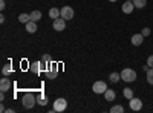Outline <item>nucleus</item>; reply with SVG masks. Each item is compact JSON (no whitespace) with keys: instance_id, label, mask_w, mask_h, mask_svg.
<instances>
[{"instance_id":"f257e3e1","label":"nucleus","mask_w":153,"mask_h":113,"mask_svg":"<svg viewBox=\"0 0 153 113\" xmlns=\"http://www.w3.org/2000/svg\"><path fill=\"white\" fill-rule=\"evenodd\" d=\"M136 70H133V69H130V67H126V69H123L121 70V80L123 81H126V83H133V81H136Z\"/></svg>"},{"instance_id":"f03ea898","label":"nucleus","mask_w":153,"mask_h":113,"mask_svg":"<svg viewBox=\"0 0 153 113\" xmlns=\"http://www.w3.org/2000/svg\"><path fill=\"white\" fill-rule=\"evenodd\" d=\"M35 103H37V96L34 93H25L22 96V104L25 109H32Z\"/></svg>"},{"instance_id":"7ed1b4c3","label":"nucleus","mask_w":153,"mask_h":113,"mask_svg":"<svg viewBox=\"0 0 153 113\" xmlns=\"http://www.w3.org/2000/svg\"><path fill=\"white\" fill-rule=\"evenodd\" d=\"M92 90L97 95H104V92L107 90V84L104 81H95L94 86H92Z\"/></svg>"},{"instance_id":"20e7f679","label":"nucleus","mask_w":153,"mask_h":113,"mask_svg":"<svg viewBox=\"0 0 153 113\" xmlns=\"http://www.w3.org/2000/svg\"><path fill=\"white\" fill-rule=\"evenodd\" d=\"M68 109V101L65 98H57L54 101V112H65Z\"/></svg>"},{"instance_id":"39448f33","label":"nucleus","mask_w":153,"mask_h":113,"mask_svg":"<svg viewBox=\"0 0 153 113\" xmlns=\"http://www.w3.org/2000/svg\"><path fill=\"white\" fill-rule=\"evenodd\" d=\"M52 28H54L55 31H58V32L65 31V29H66V20L63 18V17H58V18H55V20L52 21Z\"/></svg>"},{"instance_id":"423d86ee","label":"nucleus","mask_w":153,"mask_h":113,"mask_svg":"<svg viewBox=\"0 0 153 113\" xmlns=\"http://www.w3.org/2000/svg\"><path fill=\"white\" fill-rule=\"evenodd\" d=\"M74 14H75V12H74V9L71 6H63L61 8V17L65 18L66 21L68 20H72L74 18Z\"/></svg>"},{"instance_id":"0eeeda50","label":"nucleus","mask_w":153,"mask_h":113,"mask_svg":"<svg viewBox=\"0 0 153 113\" xmlns=\"http://www.w3.org/2000/svg\"><path fill=\"white\" fill-rule=\"evenodd\" d=\"M129 106H130V109L133 110V112H139V110H141L143 109V101H141V99H139V98H132V99H129Z\"/></svg>"},{"instance_id":"6e6552de","label":"nucleus","mask_w":153,"mask_h":113,"mask_svg":"<svg viewBox=\"0 0 153 113\" xmlns=\"http://www.w3.org/2000/svg\"><path fill=\"white\" fill-rule=\"evenodd\" d=\"M144 38H146V37H144L143 34H133L132 38H130V41H132L133 46H141V44L144 43Z\"/></svg>"},{"instance_id":"1a4fd4ad","label":"nucleus","mask_w":153,"mask_h":113,"mask_svg":"<svg viewBox=\"0 0 153 113\" xmlns=\"http://www.w3.org/2000/svg\"><path fill=\"white\" fill-rule=\"evenodd\" d=\"M133 9H135L133 2H127V0H126V2L123 3V6H121V11L124 12V14H132Z\"/></svg>"},{"instance_id":"9d476101","label":"nucleus","mask_w":153,"mask_h":113,"mask_svg":"<svg viewBox=\"0 0 153 113\" xmlns=\"http://www.w3.org/2000/svg\"><path fill=\"white\" fill-rule=\"evenodd\" d=\"M11 87H12V83L9 81V78H2V80H0V90H2V92L11 90Z\"/></svg>"},{"instance_id":"9b49d317","label":"nucleus","mask_w":153,"mask_h":113,"mask_svg":"<svg viewBox=\"0 0 153 113\" xmlns=\"http://www.w3.org/2000/svg\"><path fill=\"white\" fill-rule=\"evenodd\" d=\"M31 72L35 73V75H38L40 72H43V63H42V61H35V63H32V64H31Z\"/></svg>"},{"instance_id":"f8f14e48","label":"nucleus","mask_w":153,"mask_h":113,"mask_svg":"<svg viewBox=\"0 0 153 113\" xmlns=\"http://www.w3.org/2000/svg\"><path fill=\"white\" fill-rule=\"evenodd\" d=\"M25 26H26V31L29 32V34H35L37 32V21H32V20H29L26 24H25Z\"/></svg>"},{"instance_id":"ddd939ff","label":"nucleus","mask_w":153,"mask_h":113,"mask_svg":"<svg viewBox=\"0 0 153 113\" xmlns=\"http://www.w3.org/2000/svg\"><path fill=\"white\" fill-rule=\"evenodd\" d=\"M104 98H106L107 103H112V101H115V98H117V93H115V90H112V89H107L104 92Z\"/></svg>"},{"instance_id":"4468645a","label":"nucleus","mask_w":153,"mask_h":113,"mask_svg":"<svg viewBox=\"0 0 153 113\" xmlns=\"http://www.w3.org/2000/svg\"><path fill=\"white\" fill-rule=\"evenodd\" d=\"M49 17L52 18V20L61 17V9H58V8H51V9H49Z\"/></svg>"},{"instance_id":"2eb2a0df","label":"nucleus","mask_w":153,"mask_h":113,"mask_svg":"<svg viewBox=\"0 0 153 113\" xmlns=\"http://www.w3.org/2000/svg\"><path fill=\"white\" fill-rule=\"evenodd\" d=\"M37 104H40V106H46L48 104V96H45L43 92L37 95Z\"/></svg>"},{"instance_id":"dca6fc26","label":"nucleus","mask_w":153,"mask_h":113,"mask_svg":"<svg viewBox=\"0 0 153 113\" xmlns=\"http://www.w3.org/2000/svg\"><path fill=\"white\" fill-rule=\"evenodd\" d=\"M109 80H110V83H118L120 80H121V73H118V72H112L110 75H109Z\"/></svg>"},{"instance_id":"f3484780","label":"nucleus","mask_w":153,"mask_h":113,"mask_svg":"<svg viewBox=\"0 0 153 113\" xmlns=\"http://www.w3.org/2000/svg\"><path fill=\"white\" fill-rule=\"evenodd\" d=\"M29 16H31V20H32V21H38V20L42 18V11L35 9V11H32V12H31Z\"/></svg>"},{"instance_id":"a211bd4d","label":"nucleus","mask_w":153,"mask_h":113,"mask_svg":"<svg viewBox=\"0 0 153 113\" xmlns=\"http://www.w3.org/2000/svg\"><path fill=\"white\" fill-rule=\"evenodd\" d=\"M133 5L136 9H144L147 5V0H133Z\"/></svg>"},{"instance_id":"6ab92c4d","label":"nucleus","mask_w":153,"mask_h":113,"mask_svg":"<svg viewBox=\"0 0 153 113\" xmlns=\"http://www.w3.org/2000/svg\"><path fill=\"white\" fill-rule=\"evenodd\" d=\"M29 20H31V16L26 14V12H22V14L19 16V21H20V23H25V24H26Z\"/></svg>"},{"instance_id":"aec40b11","label":"nucleus","mask_w":153,"mask_h":113,"mask_svg":"<svg viewBox=\"0 0 153 113\" xmlns=\"http://www.w3.org/2000/svg\"><path fill=\"white\" fill-rule=\"evenodd\" d=\"M123 95H124V98H127V99H132V98H133V90L130 89V87H126V89L123 90Z\"/></svg>"},{"instance_id":"412c9836","label":"nucleus","mask_w":153,"mask_h":113,"mask_svg":"<svg viewBox=\"0 0 153 113\" xmlns=\"http://www.w3.org/2000/svg\"><path fill=\"white\" fill-rule=\"evenodd\" d=\"M45 73H46V78L49 80H55L58 77V72H54V70H46Z\"/></svg>"},{"instance_id":"4be33fe9","label":"nucleus","mask_w":153,"mask_h":113,"mask_svg":"<svg viewBox=\"0 0 153 113\" xmlns=\"http://www.w3.org/2000/svg\"><path fill=\"white\" fill-rule=\"evenodd\" d=\"M146 75H147V83L153 86V67H150V69L146 72Z\"/></svg>"},{"instance_id":"5701e85b","label":"nucleus","mask_w":153,"mask_h":113,"mask_svg":"<svg viewBox=\"0 0 153 113\" xmlns=\"http://www.w3.org/2000/svg\"><path fill=\"white\" fill-rule=\"evenodd\" d=\"M110 112L112 113H124V107L120 104V106H113L112 109H110Z\"/></svg>"},{"instance_id":"b1692460","label":"nucleus","mask_w":153,"mask_h":113,"mask_svg":"<svg viewBox=\"0 0 153 113\" xmlns=\"http://www.w3.org/2000/svg\"><path fill=\"white\" fill-rule=\"evenodd\" d=\"M12 72V67H11V64H6V66H3V69H2V73H3V77H8V75Z\"/></svg>"},{"instance_id":"393cba45","label":"nucleus","mask_w":153,"mask_h":113,"mask_svg":"<svg viewBox=\"0 0 153 113\" xmlns=\"http://www.w3.org/2000/svg\"><path fill=\"white\" fill-rule=\"evenodd\" d=\"M42 63H45V64H49L51 61H52V57H51L49 54H45L43 57H42V60H40Z\"/></svg>"},{"instance_id":"a878e982","label":"nucleus","mask_w":153,"mask_h":113,"mask_svg":"<svg viewBox=\"0 0 153 113\" xmlns=\"http://www.w3.org/2000/svg\"><path fill=\"white\" fill-rule=\"evenodd\" d=\"M141 34H143L144 37H149V35L152 34V31H150V28H144V29L141 31Z\"/></svg>"},{"instance_id":"bb28decb","label":"nucleus","mask_w":153,"mask_h":113,"mask_svg":"<svg viewBox=\"0 0 153 113\" xmlns=\"http://www.w3.org/2000/svg\"><path fill=\"white\" fill-rule=\"evenodd\" d=\"M147 64H149L150 67H153V55H149V57H147Z\"/></svg>"},{"instance_id":"cd10ccee","label":"nucleus","mask_w":153,"mask_h":113,"mask_svg":"<svg viewBox=\"0 0 153 113\" xmlns=\"http://www.w3.org/2000/svg\"><path fill=\"white\" fill-rule=\"evenodd\" d=\"M6 5H5V0H0V9H5Z\"/></svg>"},{"instance_id":"c85d7f7f","label":"nucleus","mask_w":153,"mask_h":113,"mask_svg":"<svg viewBox=\"0 0 153 113\" xmlns=\"http://www.w3.org/2000/svg\"><path fill=\"white\" fill-rule=\"evenodd\" d=\"M3 99H5V92L0 93V101H3Z\"/></svg>"},{"instance_id":"c756f323","label":"nucleus","mask_w":153,"mask_h":113,"mask_svg":"<svg viewBox=\"0 0 153 113\" xmlns=\"http://www.w3.org/2000/svg\"><path fill=\"white\" fill-rule=\"evenodd\" d=\"M109 2H112V3H115V2H117V0H109Z\"/></svg>"},{"instance_id":"7c9ffc66","label":"nucleus","mask_w":153,"mask_h":113,"mask_svg":"<svg viewBox=\"0 0 153 113\" xmlns=\"http://www.w3.org/2000/svg\"><path fill=\"white\" fill-rule=\"evenodd\" d=\"M127 2H133V0H127Z\"/></svg>"}]
</instances>
